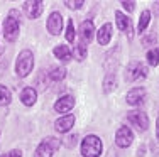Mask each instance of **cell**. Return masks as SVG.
I'll return each mask as SVG.
<instances>
[{"instance_id": "cell-8", "label": "cell", "mask_w": 159, "mask_h": 157, "mask_svg": "<svg viewBox=\"0 0 159 157\" xmlns=\"http://www.w3.org/2000/svg\"><path fill=\"white\" fill-rule=\"evenodd\" d=\"M75 103H76L75 96L64 95V96H61L59 100H56V103H54V111H58V113H66V111H70L71 108L75 107Z\"/></svg>"}, {"instance_id": "cell-27", "label": "cell", "mask_w": 159, "mask_h": 157, "mask_svg": "<svg viewBox=\"0 0 159 157\" xmlns=\"http://www.w3.org/2000/svg\"><path fill=\"white\" fill-rule=\"evenodd\" d=\"M156 39H157V37H156V34H154V32H152V34H149V36H146V37H144V39H142V46H152V44H156Z\"/></svg>"}, {"instance_id": "cell-32", "label": "cell", "mask_w": 159, "mask_h": 157, "mask_svg": "<svg viewBox=\"0 0 159 157\" xmlns=\"http://www.w3.org/2000/svg\"><path fill=\"white\" fill-rule=\"evenodd\" d=\"M144 154H146V147H144V145H141V147L137 149V155H139V157H142Z\"/></svg>"}, {"instance_id": "cell-33", "label": "cell", "mask_w": 159, "mask_h": 157, "mask_svg": "<svg viewBox=\"0 0 159 157\" xmlns=\"http://www.w3.org/2000/svg\"><path fill=\"white\" fill-rule=\"evenodd\" d=\"M156 139L159 140V118H157V122H156Z\"/></svg>"}, {"instance_id": "cell-35", "label": "cell", "mask_w": 159, "mask_h": 157, "mask_svg": "<svg viewBox=\"0 0 159 157\" xmlns=\"http://www.w3.org/2000/svg\"><path fill=\"white\" fill-rule=\"evenodd\" d=\"M2 52H3V46H0V54H2Z\"/></svg>"}, {"instance_id": "cell-3", "label": "cell", "mask_w": 159, "mask_h": 157, "mask_svg": "<svg viewBox=\"0 0 159 157\" xmlns=\"http://www.w3.org/2000/svg\"><path fill=\"white\" fill-rule=\"evenodd\" d=\"M19 19L14 17V14L10 12V15L5 19L3 22V37H5L9 42H14V41L19 37Z\"/></svg>"}, {"instance_id": "cell-11", "label": "cell", "mask_w": 159, "mask_h": 157, "mask_svg": "<svg viewBox=\"0 0 159 157\" xmlns=\"http://www.w3.org/2000/svg\"><path fill=\"white\" fill-rule=\"evenodd\" d=\"M115 22H117V27L120 29L122 32H125L129 37H132V22L127 15H124L122 12L117 10L115 12Z\"/></svg>"}, {"instance_id": "cell-4", "label": "cell", "mask_w": 159, "mask_h": 157, "mask_svg": "<svg viewBox=\"0 0 159 157\" xmlns=\"http://www.w3.org/2000/svg\"><path fill=\"white\" fill-rule=\"evenodd\" d=\"M127 120L130 122V125H134L139 132H146L147 127H149V118L147 115L141 110H132L127 113Z\"/></svg>"}, {"instance_id": "cell-12", "label": "cell", "mask_w": 159, "mask_h": 157, "mask_svg": "<svg viewBox=\"0 0 159 157\" xmlns=\"http://www.w3.org/2000/svg\"><path fill=\"white\" fill-rule=\"evenodd\" d=\"M127 103L132 105V107H135V105H141L144 102V98H146V89L144 88H132L130 91L127 93Z\"/></svg>"}, {"instance_id": "cell-29", "label": "cell", "mask_w": 159, "mask_h": 157, "mask_svg": "<svg viewBox=\"0 0 159 157\" xmlns=\"http://www.w3.org/2000/svg\"><path fill=\"white\" fill-rule=\"evenodd\" d=\"M66 142H64V144L68 145V147H75V145H76V135H70V137H66Z\"/></svg>"}, {"instance_id": "cell-16", "label": "cell", "mask_w": 159, "mask_h": 157, "mask_svg": "<svg viewBox=\"0 0 159 157\" xmlns=\"http://www.w3.org/2000/svg\"><path fill=\"white\" fill-rule=\"evenodd\" d=\"M52 147L48 144L46 140H43L39 145H37L36 152H34V157H52Z\"/></svg>"}, {"instance_id": "cell-5", "label": "cell", "mask_w": 159, "mask_h": 157, "mask_svg": "<svg viewBox=\"0 0 159 157\" xmlns=\"http://www.w3.org/2000/svg\"><path fill=\"white\" fill-rule=\"evenodd\" d=\"M132 140H134V133H132V130L129 129V127H120L119 130H117L115 133V144L119 145V147L122 149H127L129 145L132 144Z\"/></svg>"}, {"instance_id": "cell-15", "label": "cell", "mask_w": 159, "mask_h": 157, "mask_svg": "<svg viewBox=\"0 0 159 157\" xmlns=\"http://www.w3.org/2000/svg\"><path fill=\"white\" fill-rule=\"evenodd\" d=\"M52 52H54V56L58 59H61V61L64 63H68L71 58H73V54H71V51H70V47L68 46H64V44H59V46H56L54 49H52Z\"/></svg>"}, {"instance_id": "cell-13", "label": "cell", "mask_w": 159, "mask_h": 157, "mask_svg": "<svg viewBox=\"0 0 159 157\" xmlns=\"http://www.w3.org/2000/svg\"><path fill=\"white\" fill-rule=\"evenodd\" d=\"M110 39H112V24H103L100 27V31L97 32V41L102 46H107L110 42Z\"/></svg>"}, {"instance_id": "cell-19", "label": "cell", "mask_w": 159, "mask_h": 157, "mask_svg": "<svg viewBox=\"0 0 159 157\" xmlns=\"http://www.w3.org/2000/svg\"><path fill=\"white\" fill-rule=\"evenodd\" d=\"M10 102H12V93L7 86L0 85V107H7Z\"/></svg>"}, {"instance_id": "cell-23", "label": "cell", "mask_w": 159, "mask_h": 157, "mask_svg": "<svg viewBox=\"0 0 159 157\" xmlns=\"http://www.w3.org/2000/svg\"><path fill=\"white\" fill-rule=\"evenodd\" d=\"M75 36H76V32H75V24H73V19H70L68 24H66V41L68 42H73Z\"/></svg>"}, {"instance_id": "cell-30", "label": "cell", "mask_w": 159, "mask_h": 157, "mask_svg": "<svg viewBox=\"0 0 159 157\" xmlns=\"http://www.w3.org/2000/svg\"><path fill=\"white\" fill-rule=\"evenodd\" d=\"M2 157H22V152L20 150H10L7 154H3Z\"/></svg>"}, {"instance_id": "cell-26", "label": "cell", "mask_w": 159, "mask_h": 157, "mask_svg": "<svg viewBox=\"0 0 159 157\" xmlns=\"http://www.w3.org/2000/svg\"><path fill=\"white\" fill-rule=\"evenodd\" d=\"M83 0H75V2H71V0H66L64 2V5L68 7V9H71V10H78V9H81L83 7Z\"/></svg>"}, {"instance_id": "cell-24", "label": "cell", "mask_w": 159, "mask_h": 157, "mask_svg": "<svg viewBox=\"0 0 159 157\" xmlns=\"http://www.w3.org/2000/svg\"><path fill=\"white\" fill-rule=\"evenodd\" d=\"M147 76V66L142 63H137L135 66V80H144Z\"/></svg>"}, {"instance_id": "cell-31", "label": "cell", "mask_w": 159, "mask_h": 157, "mask_svg": "<svg viewBox=\"0 0 159 157\" xmlns=\"http://www.w3.org/2000/svg\"><path fill=\"white\" fill-rule=\"evenodd\" d=\"M2 68H7V58H0V74H2Z\"/></svg>"}, {"instance_id": "cell-10", "label": "cell", "mask_w": 159, "mask_h": 157, "mask_svg": "<svg viewBox=\"0 0 159 157\" xmlns=\"http://www.w3.org/2000/svg\"><path fill=\"white\" fill-rule=\"evenodd\" d=\"M93 32H95V25H93L92 20H83L80 24V37H81V42L88 44L93 37Z\"/></svg>"}, {"instance_id": "cell-9", "label": "cell", "mask_w": 159, "mask_h": 157, "mask_svg": "<svg viewBox=\"0 0 159 157\" xmlns=\"http://www.w3.org/2000/svg\"><path fill=\"white\" fill-rule=\"evenodd\" d=\"M73 125H75V117L73 115H64V117L58 118V120L54 122V129H56V132H59V133L70 132V130L73 129Z\"/></svg>"}, {"instance_id": "cell-2", "label": "cell", "mask_w": 159, "mask_h": 157, "mask_svg": "<svg viewBox=\"0 0 159 157\" xmlns=\"http://www.w3.org/2000/svg\"><path fill=\"white\" fill-rule=\"evenodd\" d=\"M103 150L100 137L97 135H86L81 142V155L83 157H98Z\"/></svg>"}, {"instance_id": "cell-34", "label": "cell", "mask_w": 159, "mask_h": 157, "mask_svg": "<svg viewBox=\"0 0 159 157\" xmlns=\"http://www.w3.org/2000/svg\"><path fill=\"white\" fill-rule=\"evenodd\" d=\"M154 12L159 15V2H154Z\"/></svg>"}, {"instance_id": "cell-21", "label": "cell", "mask_w": 159, "mask_h": 157, "mask_svg": "<svg viewBox=\"0 0 159 157\" xmlns=\"http://www.w3.org/2000/svg\"><path fill=\"white\" fill-rule=\"evenodd\" d=\"M66 76V69L64 68H54L52 71H49V80L51 81H61Z\"/></svg>"}, {"instance_id": "cell-17", "label": "cell", "mask_w": 159, "mask_h": 157, "mask_svg": "<svg viewBox=\"0 0 159 157\" xmlns=\"http://www.w3.org/2000/svg\"><path fill=\"white\" fill-rule=\"evenodd\" d=\"M71 54L75 56V59H76V61H83V59L86 58V54H88V49H86V44L80 41V42L76 44V46H75V51L71 52Z\"/></svg>"}, {"instance_id": "cell-22", "label": "cell", "mask_w": 159, "mask_h": 157, "mask_svg": "<svg viewBox=\"0 0 159 157\" xmlns=\"http://www.w3.org/2000/svg\"><path fill=\"white\" fill-rule=\"evenodd\" d=\"M147 63H149L151 66L159 64V47H154V49L147 51Z\"/></svg>"}, {"instance_id": "cell-6", "label": "cell", "mask_w": 159, "mask_h": 157, "mask_svg": "<svg viewBox=\"0 0 159 157\" xmlns=\"http://www.w3.org/2000/svg\"><path fill=\"white\" fill-rule=\"evenodd\" d=\"M44 10V2L41 0H29V2H24V12L29 19H37L43 14Z\"/></svg>"}, {"instance_id": "cell-20", "label": "cell", "mask_w": 159, "mask_h": 157, "mask_svg": "<svg viewBox=\"0 0 159 157\" xmlns=\"http://www.w3.org/2000/svg\"><path fill=\"white\" fill-rule=\"evenodd\" d=\"M149 22H151V12H149V10H144V12L141 14V19H139V25H137L139 32H144V31H146L147 25H149Z\"/></svg>"}, {"instance_id": "cell-18", "label": "cell", "mask_w": 159, "mask_h": 157, "mask_svg": "<svg viewBox=\"0 0 159 157\" xmlns=\"http://www.w3.org/2000/svg\"><path fill=\"white\" fill-rule=\"evenodd\" d=\"M115 88H117V78H115V74L108 73L107 78L103 80V91L105 93H112Z\"/></svg>"}, {"instance_id": "cell-7", "label": "cell", "mask_w": 159, "mask_h": 157, "mask_svg": "<svg viewBox=\"0 0 159 157\" xmlns=\"http://www.w3.org/2000/svg\"><path fill=\"white\" fill-rule=\"evenodd\" d=\"M48 31H49V34H52V36H58L59 32L63 31V15L59 12H52L51 15H49L48 19Z\"/></svg>"}, {"instance_id": "cell-1", "label": "cell", "mask_w": 159, "mask_h": 157, "mask_svg": "<svg viewBox=\"0 0 159 157\" xmlns=\"http://www.w3.org/2000/svg\"><path fill=\"white\" fill-rule=\"evenodd\" d=\"M34 68V54L29 49H24L22 52H19L17 61H16V73L19 78H25L31 74V71Z\"/></svg>"}, {"instance_id": "cell-25", "label": "cell", "mask_w": 159, "mask_h": 157, "mask_svg": "<svg viewBox=\"0 0 159 157\" xmlns=\"http://www.w3.org/2000/svg\"><path fill=\"white\" fill-rule=\"evenodd\" d=\"M135 66H137V61L129 64V68L125 71V80L127 81H135Z\"/></svg>"}, {"instance_id": "cell-14", "label": "cell", "mask_w": 159, "mask_h": 157, "mask_svg": "<svg viewBox=\"0 0 159 157\" xmlns=\"http://www.w3.org/2000/svg\"><path fill=\"white\" fill-rule=\"evenodd\" d=\"M36 100H37V91L34 88L27 86L20 91V102L24 103L25 107H32V105L36 103Z\"/></svg>"}, {"instance_id": "cell-28", "label": "cell", "mask_w": 159, "mask_h": 157, "mask_svg": "<svg viewBox=\"0 0 159 157\" xmlns=\"http://www.w3.org/2000/svg\"><path fill=\"white\" fill-rule=\"evenodd\" d=\"M120 3H122V7L127 10V12H132V10L135 9V5H134L135 2H127V0H125V2H120Z\"/></svg>"}]
</instances>
